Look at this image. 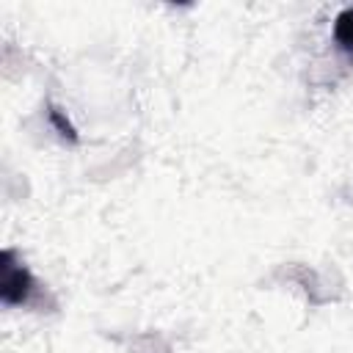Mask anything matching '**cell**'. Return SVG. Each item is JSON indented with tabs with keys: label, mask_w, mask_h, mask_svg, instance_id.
Listing matches in <instances>:
<instances>
[{
	"label": "cell",
	"mask_w": 353,
	"mask_h": 353,
	"mask_svg": "<svg viewBox=\"0 0 353 353\" xmlns=\"http://www.w3.org/2000/svg\"><path fill=\"white\" fill-rule=\"evenodd\" d=\"M334 39L342 50H353V8L342 11L334 25Z\"/></svg>",
	"instance_id": "7a4b0ae2"
},
{
	"label": "cell",
	"mask_w": 353,
	"mask_h": 353,
	"mask_svg": "<svg viewBox=\"0 0 353 353\" xmlns=\"http://www.w3.org/2000/svg\"><path fill=\"white\" fill-rule=\"evenodd\" d=\"M33 290V279L30 273L14 262V254L6 251L3 254V273H0V295H3V303H22L28 301Z\"/></svg>",
	"instance_id": "6da1fadb"
}]
</instances>
